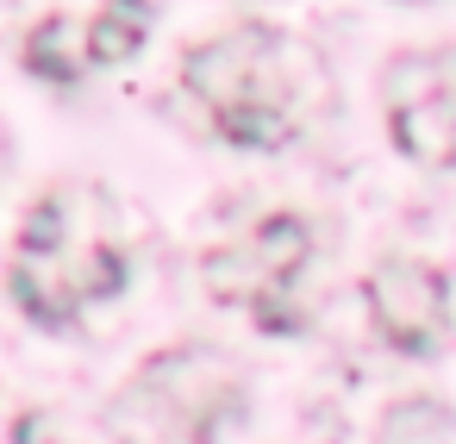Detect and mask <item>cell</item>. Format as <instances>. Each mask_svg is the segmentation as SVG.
Instances as JSON below:
<instances>
[{"instance_id": "6da1fadb", "label": "cell", "mask_w": 456, "mask_h": 444, "mask_svg": "<svg viewBox=\"0 0 456 444\" xmlns=\"http://www.w3.org/2000/svg\"><path fill=\"white\" fill-rule=\"evenodd\" d=\"M362 294H369V313L381 325V338L406 357H425L450 319V294H444V275L419 257H381L369 275H362Z\"/></svg>"}, {"instance_id": "7a4b0ae2", "label": "cell", "mask_w": 456, "mask_h": 444, "mask_svg": "<svg viewBox=\"0 0 456 444\" xmlns=\"http://www.w3.org/2000/svg\"><path fill=\"white\" fill-rule=\"evenodd\" d=\"M138 375L157 382L175 407H188L207 432H219V425L244 407V375H238V363L219 357L213 344H169V350H157Z\"/></svg>"}, {"instance_id": "3957f363", "label": "cell", "mask_w": 456, "mask_h": 444, "mask_svg": "<svg viewBox=\"0 0 456 444\" xmlns=\"http://www.w3.org/2000/svg\"><path fill=\"white\" fill-rule=\"evenodd\" d=\"M269 32H232V38H213V45H194L188 51V63H182V82L219 113V107H238L244 95H256V88H275L269 76H263V45Z\"/></svg>"}, {"instance_id": "277c9868", "label": "cell", "mask_w": 456, "mask_h": 444, "mask_svg": "<svg viewBox=\"0 0 456 444\" xmlns=\"http://www.w3.org/2000/svg\"><path fill=\"white\" fill-rule=\"evenodd\" d=\"M107 438H113V444H213V432H207L188 407H175L157 382H144V375H132V382L113 394V407H107Z\"/></svg>"}, {"instance_id": "5b68a950", "label": "cell", "mask_w": 456, "mask_h": 444, "mask_svg": "<svg viewBox=\"0 0 456 444\" xmlns=\"http://www.w3.org/2000/svg\"><path fill=\"white\" fill-rule=\"evenodd\" d=\"M7 288L32 325H69L82 313V294L69 282V244L63 251H20L7 269Z\"/></svg>"}, {"instance_id": "8992f818", "label": "cell", "mask_w": 456, "mask_h": 444, "mask_svg": "<svg viewBox=\"0 0 456 444\" xmlns=\"http://www.w3.org/2000/svg\"><path fill=\"white\" fill-rule=\"evenodd\" d=\"M387 132L412 163H456V88H431L419 101L387 107Z\"/></svg>"}, {"instance_id": "52a82bcc", "label": "cell", "mask_w": 456, "mask_h": 444, "mask_svg": "<svg viewBox=\"0 0 456 444\" xmlns=\"http://www.w3.org/2000/svg\"><path fill=\"white\" fill-rule=\"evenodd\" d=\"M213 126H219V138L238 144V151H281V144L294 138V113H288V95H281V88H256V95H244L238 107H219Z\"/></svg>"}, {"instance_id": "ba28073f", "label": "cell", "mask_w": 456, "mask_h": 444, "mask_svg": "<svg viewBox=\"0 0 456 444\" xmlns=\"http://www.w3.org/2000/svg\"><path fill=\"white\" fill-rule=\"evenodd\" d=\"M88 63H94L88 57V26H76L69 13H51L45 26H32V38H26V70L32 76L69 88V82H82Z\"/></svg>"}, {"instance_id": "9c48e42d", "label": "cell", "mask_w": 456, "mask_h": 444, "mask_svg": "<svg viewBox=\"0 0 456 444\" xmlns=\"http://www.w3.org/2000/svg\"><path fill=\"white\" fill-rule=\"evenodd\" d=\"M200 282H207V294L219 300V307H256L269 288H288V282H275L269 275V263L256 257V244L244 238V244H225V251H213L207 263H200Z\"/></svg>"}, {"instance_id": "30bf717a", "label": "cell", "mask_w": 456, "mask_h": 444, "mask_svg": "<svg viewBox=\"0 0 456 444\" xmlns=\"http://www.w3.org/2000/svg\"><path fill=\"white\" fill-rule=\"evenodd\" d=\"M144 32H151L144 0H107V7L94 13V26H88V57L94 63H126L144 45Z\"/></svg>"}, {"instance_id": "8fae6325", "label": "cell", "mask_w": 456, "mask_h": 444, "mask_svg": "<svg viewBox=\"0 0 456 444\" xmlns=\"http://www.w3.org/2000/svg\"><path fill=\"white\" fill-rule=\"evenodd\" d=\"M381 444H450V413L431 394H406L381 413Z\"/></svg>"}, {"instance_id": "7c38bea8", "label": "cell", "mask_w": 456, "mask_h": 444, "mask_svg": "<svg viewBox=\"0 0 456 444\" xmlns=\"http://www.w3.org/2000/svg\"><path fill=\"white\" fill-rule=\"evenodd\" d=\"M69 282H76L82 307L88 300H113L126 288V257L113 244H69Z\"/></svg>"}, {"instance_id": "4fadbf2b", "label": "cell", "mask_w": 456, "mask_h": 444, "mask_svg": "<svg viewBox=\"0 0 456 444\" xmlns=\"http://www.w3.org/2000/svg\"><path fill=\"white\" fill-rule=\"evenodd\" d=\"M69 238H63V201L51 194V201H38L32 213H26V232H20V251H63Z\"/></svg>"}]
</instances>
